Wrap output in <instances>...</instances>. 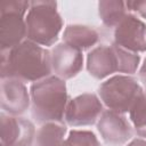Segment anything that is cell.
I'll list each match as a JSON object with an SVG mask.
<instances>
[{
    "mask_svg": "<svg viewBox=\"0 0 146 146\" xmlns=\"http://www.w3.org/2000/svg\"><path fill=\"white\" fill-rule=\"evenodd\" d=\"M52 73L50 51L30 40L1 51V79L13 78L22 82H38Z\"/></svg>",
    "mask_w": 146,
    "mask_h": 146,
    "instance_id": "cell-1",
    "label": "cell"
},
{
    "mask_svg": "<svg viewBox=\"0 0 146 146\" xmlns=\"http://www.w3.org/2000/svg\"><path fill=\"white\" fill-rule=\"evenodd\" d=\"M32 116L39 123L63 122L70 102L66 83L56 75L32 83L30 88Z\"/></svg>",
    "mask_w": 146,
    "mask_h": 146,
    "instance_id": "cell-2",
    "label": "cell"
},
{
    "mask_svg": "<svg viewBox=\"0 0 146 146\" xmlns=\"http://www.w3.org/2000/svg\"><path fill=\"white\" fill-rule=\"evenodd\" d=\"M27 40L42 46H52L59 36L63 19L57 10V2L49 0L31 1L25 17Z\"/></svg>",
    "mask_w": 146,
    "mask_h": 146,
    "instance_id": "cell-3",
    "label": "cell"
},
{
    "mask_svg": "<svg viewBox=\"0 0 146 146\" xmlns=\"http://www.w3.org/2000/svg\"><path fill=\"white\" fill-rule=\"evenodd\" d=\"M144 94L139 82L125 74L114 75L103 82L98 88L102 103L111 111L124 114L129 113L137 100Z\"/></svg>",
    "mask_w": 146,
    "mask_h": 146,
    "instance_id": "cell-4",
    "label": "cell"
},
{
    "mask_svg": "<svg viewBox=\"0 0 146 146\" xmlns=\"http://www.w3.org/2000/svg\"><path fill=\"white\" fill-rule=\"evenodd\" d=\"M31 1L7 0L0 2V48L10 50L25 41L27 29L25 17Z\"/></svg>",
    "mask_w": 146,
    "mask_h": 146,
    "instance_id": "cell-5",
    "label": "cell"
},
{
    "mask_svg": "<svg viewBox=\"0 0 146 146\" xmlns=\"http://www.w3.org/2000/svg\"><path fill=\"white\" fill-rule=\"evenodd\" d=\"M104 112L103 103L95 94H82L67 104L64 120L71 127H87L95 124Z\"/></svg>",
    "mask_w": 146,
    "mask_h": 146,
    "instance_id": "cell-6",
    "label": "cell"
},
{
    "mask_svg": "<svg viewBox=\"0 0 146 146\" xmlns=\"http://www.w3.org/2000/svg\"><path fill=\"white\" fill-rule=\"evenodd\" d=\"M102 139L110 146H122L132 137V124L124 114L106 110L97 121Z\"/></svg>",
    "mask_w": 146,
    "mask_h": 146,
    "instance_id": "cell-7",
    "label": "cell"
},
{
    "mask_svg": "<svg viewBox=\"0 0 146 146\" xmlns=\"http://www.w3.org/2000/svg\"><path fill=\"white\" fill-rule=\"evenodd\" d=\"M114 43L135 54L146 51L145 23L136 15L127 14L114 30Z\"/></svg>",
    "mask_w": 146,
    "mask_h": 146,
    "instance_id": "cell-8",
    "label": "cell"
},
{
    "mask_svg": "<svg viewBox=\"0 0 146 146\" xmlns=\"http://www.w3.org/2000/svg\"><path fill=\"white\" fill-rule=\"evenodd\" d=\"M1 146H33L34 124L21 116L1 113Z\"/></svg>",
    "mask_w": 146,
    "mask_h": 146,
    "instance_id": "cell-9",
    "label": "cell"
},
{
    "mask_svg": "<svg viewBox=\"0 0 146 146\" xmlns=\"http://www.w3.org/2000/svg\"><path fill=\"white\" fill-rule=\"evenodd\" d=\"M51 67L56 76L68 80L78 75L83 67L82 51L65 42L56 44L51 51Z\"/></svg>",
    "mask_w": 146,
    "mask_h": 146,
    "instance_id": "cell-10",
    "label": "cell"
},
{
    "mask_svg": "<svg viewBox=\"0 0 146 146\" xmlns=\"http://www.w3.org/2000/svg\"><path fill=\"white\" fill-rule=\"evenodd\" d=\"M30 105L31 96L24 82L13 78L1 79V108L3 113L19 116L29 110Z\"/></svg>",
    "mask_w": 146,
    "mask_h": 146,
    "instance_id": "cell-11",
    "label": "cell"
},
{
    "mask_svg": "<svg viewBox=\"0 0 146 146\" xmlns=\"http://www.w3.org/2000/svg\"><path fill=\"white\" fill-rule=\"evenodd\" d=\"M87 70L97 80H103L114 73H119V57L115 43L94 48L87 56Z\"/></svg>",
    "mask_w": 146,
    "mask_h": 146,
    "instance_id": "cell-12",
    "label": "cell"
},
{
    "mask_svg": "<svg viewBox=\"0 0 146 146\" xmlns=\"http://www.w3.org/2000/svg\"><path fill=\"white\" fill-rule=\"evenodd\" d=\"M63 40L68 46L83 51L94 47L98 42L99 34L91 26L81 24H70L64 30Z\"/></svg>",
    "mask_w": 146,
    "mask_h": 146,
    "instance_id": "cell-13",
    "label": "cell"
},
{
    "mask_svg": "<svg viewBox=\"0 0 146 146\" xmlns=\"http://www.w3.org/2000/svg\"><path fill=\"white\" fill-rule=\"evenodd\" d=\"M67 132L64 122H47L35 133L34 146H63Z\"/></svg>",
    "mask_w": 146,
    "mask_h": 146,
    "instance_id": "cell-14",
    "label": "cell"
},
{
    "mask_svg": "<svg viewBox=\"0 0 146 146\" xmlns=\"http://www.w3.org/2000/svg\"><path fill=\"white\" fill-rule=\"evenodd\" d=\"M127 14H129V10L124 1L102 0L98 2V15L103 24L110 29H115Z\"/></svg>",
    "mask_w": 146,
    "mask_h": 146,
    "instance_id": "cell-15",
    "label": "cell"
},
{
    "mask_svg": "<svg viewBox=\"0 0 146 146\" xmlns=\"http://www.w3.org/2000/svg\"><path fill=\"white\" fill-rule=\"evenodd\" d=\"M129 120L137 135L146 139V91L129 112Z\"/></svg>",
    "mask_w": 146,
    "mask_h": 146,
    "instance_id": "cell-16",
    "label": "cell"
},
{
    "mask_svg": "<svg viewBox=\"0 0 146 146\" xmlns=\"http://www.w3.org/2000/svg\"><path fill=\"white\" fill-rule=\"evenodd\" d=\"M116 51L119 57V73H124L125 75L136 73L140 64V56L119 46H116Z\"/></svg>",
    "mask_w": 146,
    "mask_h": 146,
    "instance_id": "cell-17",
    "label": "cell"
},
{
    "mask_svg": "<svg viewBox=\"0 0 146 146\" xmlns=\"http://www.w3.org/2000/svg\"><path fill=\"white\" fill-rule=\"evenodd\" d=\"M63 146H100L96 135L89 130H72Z\"/></svg>",
    "mask_w": 146,
    "mask_h": 146,
    "instance_id": "cell-18",
    "label": "cell"
},
{
    "mask_svg": "<svg viewBox=\"0 0 146 146\" xmlns=\"http://www.w3.org/2000/svg\"><path fill=\"white\" fill-rule=\"evenodd\" d=\"M128 10L135 11L139 14L143 18H146V0L144 1H128L127 2Z\"/></svg>",
    "mask_w": 146,
    "mask_h": 146,
    "instance_id": "cell-19",
    "label": "cell"
},
{
    "mask_svg": "<svg viewBox=\"0 0 146 146\" xmlns=\"http://www.w3.org/2000/svg\"><path fill=\"white\" fill-rule=\"evenodd\" d=\"M138 75H139L140 81H141L144 84H146V58L144 59V63L141 64V66H140V68H139Z\"/></svg>",
    "mask_w": 146,
    "mask_h": 146,
    "instance_id": "cell-20",
    "label": "cell"
},
{
    "mask_svg": "<svg viewBox=\"0 0 146 146\" xmlns=\"http://www.w3.org/2000/svg\"><path fill=\"white\" fill-rule=\"evenodd\" d=\"M125 146H146V139L144 138H135L130 140Z\"/></svg>",
    "mask_w": 146,
    "mask_h": 146,
    "instance_id": "cell-21",
    "label": "cell"
}]
</instances>
